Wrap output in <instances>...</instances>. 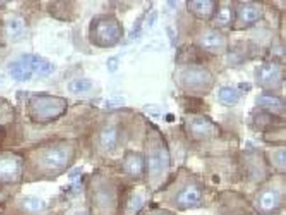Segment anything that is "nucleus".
Wrapping results in <instances>:
<instances>
[{
  "instance_id": "nucleus-18",
  "label": "nucleus",
  "mask_w": 286,
  "mask_h": 215,
  "mask_svg": "<svg viewBox=\"0 0 286 215\" xmlns=\"http://www.w3.org/2000/svg\"><path fill=\"white\" fill-rule=\"evenodd\" d=\"M97 205L101 209L106 211H111L114 206V195L111 190L108 187H102L97 192Z\"/></svg>"
},
{
  "instance_id": "nucleus-5",
  "label": "nucleus",
  "mask_w": 286,
  "mask_h": 215,
  "mask_svg": "<svg viewBox=\"0 0 286 215\" xmlns=\"http://www.w3.org/2000/svg\"><path fill=\"white\" fill-rule=\"evenodd\" d=\"M182 82L187 88H203L213 83V76L206 69L192 67L183 73Z\"/></svg>"
},
{
  "instance_id": "nucleus-7",
  "label": "nucleus",
  "mask_w": 286,
  "mask_h": 215,
  "mask_svg": "<svg viewBox=\"0 0 286 215\" xmlns=\"http://www.w3.org/2000/svg\"><path fill=\"white\" fill-rule=\"evenodd\" d=\"M199 45L207 52L218 53L224 50L227 40L222 34L217 31H208L201 35L198 40Z\"/></svg>"
},
{
  "instance_id": "nucleus-28",
  "label": "nucleus",
  "mask_w": 286,
  "mask_h": 215,
  "mask_svg": "<svg viewBox=\"0 0 286 215\" xmlns=\"http://www.w3.org/2000/svg\"><path fill=\"white\" fill-rule=\"evenodd\" d=\"M157 215H170V214H168V213H159V214Z\"/></svg>"
},
{
  "instance_id": "nucleus-17",
  "label": "nucleus",
  "mask_w": 286,
  "mask_h": 215,
  "mask_svg": "<svg viewBox=\"0 0 286 215\" xmlns=\"http://www.w3.org/2000/svg\"><path fill=\"white\" fill-rule=\"evenodd\" d=\"M10 75L14 80L19 82H25L30 80L32 76L31 70L25 66V64L22 61H17L9 65Z\"/></svg>"
},
{
  "instance_id": "nucleus-11",
  "label": "nucleus",
  "mask_w": 286,
  "mask_h": 215,
  "mask_svg": "<svg viewBox=\"0 0 286 215\" xmlns=\"http://www.w3.org/2000/svg\"><path fill=\"white\" fill-rule=\"evenodd\" d=\"M280 197L276 190L267 189L260 194L258 199V208L265 213H272L279 208Z\"/></svg>"
},
{
  "instance_id": "nucleus-22",
  "label": "nucleus",
  "mask_w": 286,
  "mask_h": 215,
  "mask_svg": "<svg viewBox=\"0 0 286 215\" xmlns=\"http://www.w3.org/2000/svg\"><path fill=\"white\" fill-rule=\"evenodd\" d=\"M6 30H7V33L10 37L12 38H16L18 36L21 35L24 30V24L21 19H18V18H14L11 19L7 22V26H6Z\"/></svg>"
},
{
  "instance_id": "nucleus-10",
  "label": "nucleus",
  "mask_w": 286,
  "mask_h": 215,
  "mask_svg": "<svg viewBox=\"0 0 286 215\" xmlns=\"http://www.w3.org/2000/svg\"><path fill=\"white\" fill-rule=\"evenodd\" d=\"M22 62L25 64L31 71H35L42 76H47L55 70V66L50 62L37 55H24L22 57Z\"/></svg>"
},
{
  "instance_id": "nucleus-13",
  "label": "nucleus",
  "mask_w": 286,
  "mask_h": 215,
  "mask_svg": "<svg viewBox=\"0 0 286 215\" xmlns=\"http://www.w3.org/2000/svg\"><path fill=\"white\" fill-rule=\"evenodd\" d=\"M99 141L101 147L106 152L114 151L118 142V131L116 128L112 126L103 128L100 133Z\"/></svg>"
},
{
  "instance_id": "nucleus-1",
  "label": "nucleus",
  "mask_w": 286,
  "mask_h": 215,
  "mask_svg": "<svg viewBox=\"0 0 286 215\" xmlns=\"http://www.w3.org/2000/svg\"><path fill=\"white\" fill-rule=\"evenodd\" d=\"M67 109V103L62 98L52 95H36L28 104L30 117L36 122H50L59 118Z\"/></svg>"
},
{
  "instance_id": "nucleus-24",
  "label": "nucleus",
  "mask_w": 286,
  "mask_h": 215,
  "mask_svg": "<svg viewBox=\"0 0 286 215\" xmlns=\"http://www.w3.org/2000/svg\"><path fill=\"white\" fill-rule=\"evenodd\" d=\"M232 14L231 8L228 7V6L222 7L216 15V21L219 26H227L231 22L232 17Z\"/></svg>"
},
{
  "instance_id": "nucleus-15",
  "label": "nucleus",
  "mask_w": 286,
  "mask_h": 215,
  "mask_svg": "<svg viewBox=\"0 0 286 215\" xmlns=\"http://www.w3.org/2000/svg\"><path fill=\"white\" fill-rule=\"evenodd\" d=\"M21 207L26 213L38 214L46 209V203L37 197L28 196L22 199Z\"/></svg>"
},
{
  "instance_id": "nucleus-14",
  "label": "nucleus",
  "mask_w": 286,
  "mask_h": 215,
  "mask_svg": "<svg viewBox=\"0 0 286 215\" xmlns=\"http://www.w3.org/2000/svg\"><path fill=\"white\" fill-rule=\"evenodd\" d=\"M279 69L276 64L267 63L261 66L258 71V82L263 85H270L279 78Z\"/></svg>"
},
{
  "instance_id": "nucleus-8",
  "label": "nucleus",
  "mask_w": 286,
  "mask_h": 215,
  "mask_svg": "<svg viewBox=\"0 0 286 215\" xmlns=\"http://www.w3.org/2000/svg\"><path fill=\"white\" fill-rule=\"evenodd\" d=\"M190 130L193 136L197 139H207L218 133V127L215 124L204 117L193 118L190 123Z\"/></svg>"
},
{
  "instance_id": "nucleus-6",
  "label": "nucleus",
  "mask_w": 286,
  "mask_h": 215,
  "mask_svg": "<svg viewBox=\"0 0 286 215\" xmlns=\"http://www.w3.org/2000/svg\"><path fill=\"white\" fill-rule=\"evenodd\" d=\"M201 191L198 186L188 184L178 192L175 195V203L178 208H194L201 201Z\"/></svg>"
},
{
  "instance_id": "nucleus-2",
  "label": "nucleus",
  "mask_w": 286,
  "mask_h": 215,
  "mask_svg": "<svg viewBox=\"0 0 286 215\" xmlns=\"http://www.w3.org/2000/svg\"><path fill=\"white\" fill-rule=\"evenodd\" d=\"M121 35L120 25L114 17L100 15L92 19L89 28V38L94 45L109 47L118 42Z\"/></svg>"
},
{
  "instance_id": "nucleus-27",
  "label": "nucleus",
  "mask_w": 286,
  "mask_h": 215,
  "mask_svg": "<svg viewBox=\"0 0 286 215\" xmlns=\"http://www.w3.org/2000/svg\"><path fill=\"white\" fill-rule=\"evenodd\" d=\"M262 118V120H264V121H265V115L261 116V118ZM272 121V120H271V117H270V116L267 115L266 116V122H262V121H261V120H259V118H258V120H257V121H256V122H258V124H259V126L260 125H264V126H266V125H268V124L270 123L269 121Z\"/></svg>"
},
{
  "instance_id": "nucleus-20",
  "label": "nucleus",
  "mask_w": 286,
  "mask_h": 215,
  "mask_svg": "<svg viewBox=\"0 0 286 215\" xmlns=\"http://www.w3.org/2000/svg\"><path fill=\"white\" fill-rule=\"evenodd\" d=\"M258 104L260 106L266 107L270 109H284V102L282 101L279 98L272 96V95L264 94L258 98Z\"/></svg>"
},
{
  "instance_id": "nucleus-3",
  "label": "nucleus",
  "mask_w": 286,
  "mask_h": 215,
  "mask_svg": "<svg viewBox=\"0 0 286 215\" xmlns=\"http://www.w3.org/2000/svg\"><path fill=\"white\" fill-rule=\"evenodd\" d=\"M71 161V154L62 147H51L41 155L40 162L43 168L50 171L65 169Z\"/></svg>"
},
{
  "instance_id": "nucleus-25",
  "label": "nucleus",
  "mask_w": 286,
  "mask_h": 215,
  "mask_svg": "<svg viewBox=\"0 0 286 215\" xmlns=\"http://www.w3.org/2000/svg\"><path fill=\"white\" fill-rule=\"evenodd\" d=\"M144 205V199L140 195H135L128 202V211L130 213H137Z\"/></svg>"
},
{
  "instance_id": "nucleus-19",
  "label": "nucleus",
  "mask_w": 286,
  "mask_h": 215,
  "mask_svg": "<svg viewBox=\"0 0 286 215\" xmlns=\"http://www.w3.org/2000/svg\"><path fill=\"white\" fill-rule=\"evenodd\" d=\"M239 15H240V19L244 23L252 24L259 19L261 13L258 8L254 7L253 5H245L241 8Z\"/></svg>"
},
{
  "instance_id": "nucleus-12",
  "label": "nucleus",
  "mask_w": 286,
  "mask_h": 215,
  "mask_svg": "<svg viewBox=\"0 0 286 215\" xmlns=\"http://www.w3.org/2000/svg\"><path fill=\"white\" fill-rule=\"evenodd\" d=\"M144 168V159L140 154L130 153L126 156L123 162V168L128 175L139 177L142 174Z\"/></svg>"
},
{
  "instance_id": "nucleus-9",
  "label": "nucleus",
  "mask_w": 286,
  "mask_h": 215,
  "mask_svg": "<svg viewBox=\"0 0 286 215\" xmlns=\"http://www.w3.org/2000/svg\"><path fill=\"white\" fill-rule=\"evenodd\" d=\"M21 173V163L14 156H5L0 159V180L11 182Z\"/></svg>"
},
{
  "instance_id": "nucleus-26",
  "label": "nucleus",
  "mask_w": 286,
  "mask_h": 215,
  "mask_svg": "<svg viewBox=\"0 0 286 215\" xmlns=\"http://www.w3.org/2000/svg\"><path fill=\"white\" fill-rule=\"evenodd\" d=\"M285 161V152H284V151H279V152L276 154V156H275V161L278 163V165L284 168Z\"/></svg>"
},
{
  "instance_id": "nucleus-16",
  "label": "nucleus",
  "mask_w": 286,
  "mask_h": 215,
  "mask_svg": "<svg viewBox=\"0 0 286 215\" xmlns=\"http://www.w3.org/2000/svg\"><path fill=\"white\" fill-rule=\"evenodd\" d=\"M188 8L197 16L206 18L213 14L214 10V3L208 0L191 1L188 3Z\"/></svg>"
},
{
  "instance_id": "nucleus-23",
  "label": "nucleus",
  "mask_w": 286,
  "mask_h": 215,
  "mask_svg": "<svg viewBox=\"0 0 286 215\" xmlns=\"http://www.w3.org/2000/svg\"><path fill=\"white\" fill-rule=\"evenodd\" d=\"M92 86V82L88 79H76L69 83L68 89L73 93H80L91 89Z\"/></svg>"
},
{
  "instance_id": "nucleus-4",
  "label": "nucleus",
  "mask_w": 286,
  "mask_h": 215,
  "mask_svg": "<svg viewBox=\"0 0 286 215\" xmlns=\"http://www.w3.org/2000/svg\"><path fill=\"white\" fill-rule=\"evenodd\" d=\"M170 158L165 147L156 146L150 150L147 158V165L150 177L153 178L161 177L168 168Z\"/></svg>"
},
{
  "instance_id": "nucleus-21",
  "label": "nucleus",
  "mask_w": 286,
  "mask_h": 215,
  "mask_svg": "<svg viewBox=\"0 0 286 215\" xmlns=\"http://www.w3.org/2000/svg\"><path fill=\"white\" fill-rule=\"evenodd\" d=\"M239 92L232 88H223L219 91V99L226 105H234L239 102Z\"/></svg>"
}]
</instances>
